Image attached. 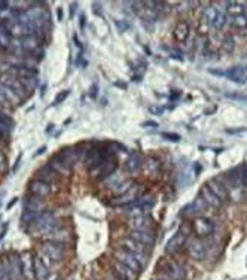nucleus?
Listing matches in <instances>:
<instances>
[{
    "label": "nucleus",
    "instance_id": "11",
    "mask_svg": "<svg viewBox=\"0 0 247 280\" xmlns=\"http://www.w3.org/2000/svg\"><path fill=\"white\" fill-rule=\"evenodd\" d=\"M130 237L136 242L145 245L148 248H154L155 243H156V235L154 234L152 230H131L130 231Z\"/></svg>",
    "mask_w": 247,
    "mask_h": 280
},
{
    "label": "nucleus",
    "instance_id": "46",
    "mask_svg": "<svg viewBox=\"0 0 247 280\" xmlns=\"http://www.w3.org/2000/svg\"><path fill=\"white\" fill-rule=\"evenodd\" d=\"M6 9H9V3L8 2H0V12H3Z\"/></svg>",
    "mask_w": 247,
    "mask_h": 280
},
{
    "label": "nucleus",
    "instance_id": "2",
    "mask_svg": "<svg viewBox=\"0 0 247 280\" xmlns=\"http://www.w3.org/2000/svg\"><path fill=\"white\" fill-rule=\"evenodd\" d=\"M39 258L49 268L51 265H54V263H60L64 258V243L58 242V240L45 243L42 249L39 250Z\"/></svg>",
    "mask_w": 247,
    "mask_h": 280
},
{
    "label": "nucleus",
    "instance_id": "9",
    "mask_svg": "<svg viewBox=\"0 0 247 280\" xmlns=\"http://www.w3.org/2000/svg\"><path fill=\"white\" fill-rule=\"evenodd\" d=\"M110 276L115 280H137L139 279L137 273H134L127 265L121 264L119 261H116V259H113V268L110 271Z\"/></svg>",
    "mask_w": 247,
    "mask_h": 280
},
{
    "label": "nucleus",
    "instance_id": "32",
    "mask_svg": "<svg viewBox=\"0 0 247 280\" xmlns=\"http://www.w3.org/2000/svg\"><path fill=\"white\" fill-rule=\"evenodd\" d=\"M225 24H226V12L222 9H217V15H216V19L213 23V27L216 30H222Z\"/></svg>",
    "mask_w": 247,
    "mask_h": 280
},
{
    "label": "nucleus",
    "instance_id": "20",
    "mask_svg": "<svg viewBox=\"0 0 247 280\" xmlns=\"http://www.w3.org/2000/svg\"><path fill=\"white\" fill-rule=\"evenodd\" d=\"M130 227L133 230H151L152 227V219L146 215H139V216H133L130 219Z\"/></svg>",
    "mask_w": 247,
    "mask_h": 280
},
{
    "label": "nucleus",
    "instance_id": "27",
    "mask_svg": "<svg viewBox=\"0 0 247 280\" xmlns=\"http://www.w3.org/2000/svg\"><path fill=\"white\" fill-rule=\"evenodd\" d=\"M225 5L228 6V8H226V14H228L231 18L244 14V11L247 9V8L244 6V3H241V2H226Z\"/></svg>",
    "mask_w": 247,
    "mask_h": 280
},
{
    "label": "nucleus",
    "instance_id": "53",
    "mask_svg": "<svg viewBox=\"0 0 247 280\" xmlns=\"http://www.w3.org/2000/svg\"><path fill=\"white\" fill-rule=\"evenodd\" d=\"M16 202H18V198H14V200H12V202H11V203L8 204V209H11V207H12V206H14V204L16 203Z\"/></svg>",
    "mask_w": 247,
    "mask_h": 280
},
{
    "label": "nucleus",
    "instance_id": "50",
    "mask_svg": "<svg viewBox=\"0 0 247 280\" xmlns=\"http://www.w3.org/2000/svg\"><path fill=\"white\" fill-rule=\"evenodd\" d=\"M57 15H58V19H60V21H61V19H63V9H61V8H60V9L57 11Z\"/></svg>",
    "mask_w": 247,
    "mask_h": 280
},
{
    "label": "nucleus",
    "instance_id": "39",
    "mask_svg": "<svg viewBox=\"0 0 247 280\" xmlns=\"http://www.w3.org/2000/svg\"><path fill=\"white\" fill-rule=\"evenodd\" d=\"M148 164V167H149V171L151 173H156L158 170H159V161H158V159H149V161L146 163Z\"/></svg>",
    "mask_w": 247,
    "mask_h": 280
},
{
    "label": "nucleus",
    "instance_id": "45",
    "mask_svg": "<svg viewBox=\"0 0 247 280\" xmlns=\"http://www.w3.org/2000/svg\"><path fill=\"white\" fill-rule=\"evenodd\" d=\"M210 73L217 75V76H226V72H223V70H215V69H210Z\"/></svg>",
    "mask_w": 247,
    "mask_h": 280
},
{
    "label": "nucleus",
    "instance_id": "35",
    "mask_svg": "<svg viewBox=\"0 0 247 280\" xmlns=\"http://www.w3.org/2000/svg\"><path fill=\"white\" fill-rule=\"evenodd\" d=\"M106 146H108V149H109V152H110V154H112V152H125V151H127V148H125V146H124L122 143H118V142L108 143Z\"/></svg>",
    "mask_w": 247,
    "mask_h": 280
},
{
    "label": "nucleus",
    "instance_id": "15",
    "mask_svg": "<svg viewBox=\"0 0 247 280\" xmlns=\"http://www.w3.org/2000/svg\"><path fill=\"white\" fill-rule=\"evenodd\" d=\"M122 249H125L134 255H140V256H149V252H151V248L148 249V246L136 242V240H133L131 237L122 240Z\"/></svg>",
    "mask_w": 247,
    "mask_h": 280
},
{
    "label": "nucleus",
    "instance_id": "29",
    "mask_svg": "<svg viewBox=\"0 0 247 280\" xmlns=\"http://www.w3.org/2000/svg\"><path fill=\"white\" fill-rule=\"evenodd\" d=\"M0 280H12L11 265L6 258H0Z\"/></svg>",
    "mask_w": 247,
    "mask_h": 280
},
{
    "label": "nucleus",
    "instance_id": "38",
    "mask_svg": "<svg viewBox=\"0 0 247 280\" xmlns=\"http://www.w3.org/2000/svg\"><path fill=\"white\" fill-rule=\"evenodd\" d=\"M69 94H70V91L69 90H64V91H61L57 97H55V100H54V106H57V105H60L61 102H64V100L69 97Z\"/></svg>",
    "mask_w": 247,
    "mask_h": 280
},
{
    "label": "nucleus",
    "instance_id": "47",
    "mask_svg": "<svg viewBox=\"0 0 247 280\" xmlns=\"http://www.w3.org/2000/svg\"><path fill=\"white\" fill-rule=\"evenodd\" d=\"M79 24H80V30H84V27H85V16H84V15H80Z\"/></svg>",
    "mask_w": 247,
    "mask_h": 280
},
{
    "label": "nucleus",
    "instance_id": "49",
    "mask_svg": "<svg viewBox=\"0 0 247 280\" xmlns=\"http://www.w3.org/2000/svg\"><path fill=\"white\" fill-rule=\"evenodd\" d=\"M21 156H23V155H19V156H18V159H16V163H15V166H14V169H12L14 171H15V170H16V169L19 167V161H21Z\"/></svg>",
    "mask_w": 247,
    "mask_h": 280
},
{
    "label": "nucleus",
    "instance_id": "19",
    "mask_svg": "<svg viewBox=\"0 0 247 280\" xmlns=\"http://www.w3.org/2000/svg\"><path fill=\"white\" fill-rule=\"evenodd\" d=\"M84 152L85 151H82V146H69V148H66V149H61V155H63L67 161L72 164V166H75L79 159L82 158V155H84Z\"/></svg>",
    "mask_w": 247,
    "mask_h": 280
},
{
    "label": "nucleus",
    "instance_id": "22",
    "mask_svg": "<svg viewBox=\"0 0 247 280\" xmlns=\"http://www.w3.org/2000/svg\"><path fill=\"white\" fill-rule=\"evenodd\" d=\"M36 174H37V179L39 181H42V182H46V184H52V182H55L57 181V174L58 173H55L54 171V169L51 167V166H44V167H40V169H37V171H36Z\"/></svg>",
    "mask_w": 247,
    "mask_h": 280
},
{
    "label": "nucleus",
    "instance_id": "13",
    "mask_svg": "<svg viewBox=\"0 0 247 280\" xmlns=\"http://www.w3.org/2000/svg\"><path fill=\"white\" fill-rule=\"evenodd\" d=\"M207 203L204 202V198L198 194L197 197H195V200L191 203V204H188L185 209H182V215H185V216H201L205 210H207Z\"/></svg>",
    "mask_w": 247,
    "mask_h": 280
},
{
    "label": "nucleus",
    "instance_id": "1",
    "mask_svg": "<svg viewBox=\"0 0 247 280\" xmlns=\"http://www.w3.org/2000/svg\"><path fill=\"white\" fill-rule=\"evenodd\" d=\"M60 227L61 224L58 219L54 218V213L49 210H44L39 213L37 219L29 227V230L36 235H40V234H55L60 230Z\"/></svg>",
    "mask_w": 247,
    "mask_h": 280
},
{
    "label": "nucleus",
    "instance_id": "54",
    "mask_svg": "<svg viewBox=\"0 0 247 280\" xmlns=\"http://www.w3.org/2000/svg\"><path fill=\"white\" fill-rule=\"evenodd\" d=\"M155 280H164V279H155Z\"/></svg>",
    "mask_w": 247,
    "mask_h": 280
},
{
    "label": "nucleus",
    "instance_id": "16",
    "mask_svg": "<svg viewBox=\"0 0 247 280\" xmlns=\"http://www.w3.org/2000/svg\"><path fill=\"white\" fill-rule=\"evenodd\" d=\"M31 271L36 280H48L49 277V268L42 263L39 255H34L31 258Z\"/></svg>",
    "mask_w": 247,
    "mask_h": 280
},
{
    "label": "nucleus",
    "instance_id": "43",
    "mask_svg": "<svg viewBox=\"0 0 247 280\" xmlns=\"http://www.w3.org/2000/svg\"><path fill=\"white\" fill-rule=\"evenodd\" d=\"M9 133V128L8 127H5L3 124H0V137H3L5 134H8Z\"/></svg>",
    "mask_w": 247,
    "mask_h": 280
},
{
    "label": "nucleus",
    "instance_id": "40",
    "mask_svg": "<svg viewBox=\"0 0 247 280\" xmlns=\"http://www.w3.org/2000/svg\"><path fill=\"white\" fill-rule=\"evenodd\" d=\"M161 136L166 140H170V142H180V136L176 133H162Z\"/></svg>",
    "mask_w": 247,
    "mask_h": 280
},
{
    "label": "nucleus",
    "instance_id": "23",
    "mask_svg": "<svg viewBox=\"0 0 247 280\" xmlns=\"http://www.w3.org/2000/svg\"><path fill=\"white\" fill-rule=\"evenodd\" d=\"M200 195L204 198V202L207 203V206H210V207H215V209H219L223 203L220 202V200L210 191V188L207 187V185H204L202 188H201V191H200Z\"/></svg>",
    "mask_w": 247,
    "mask_h": 280
},
{
    "label": "nucleus",
    "instance_id": "48",
    "mask_svg": "<svg viewBox=\"0 0 247 280\" xmlns=\"http://www.w3.org/2000/svg\"><path fill=\"white\" fill-rule=\"evenodd\" d=\"M141 125H143V127H158V124H156V123H154V121H148V123H143Z\"/></svg>",
    "mask_w": 247,
    "mask_h": 280
},
{
    "label": "nucleus",
    "instance_id": "18",
    "mask_svg": "<svg viewBox=\"0 0 247 280\" xmlns=\"http://www.w3.org/2000/svg\"><path fill=\"white\" fill-rule=\"evenodd\" d=\"M188 253L195 261H202V259H205V256H207V250H205V246L200 238H195L189 243Z\"/></svg>",
    "mask_w": 247,
    "mask_h": 280
},
{
    "label": "nucleus",
    "instance_id": "21",
    "mask_svg": "<svg viewBox=\"0 0 247 280\" xmlns=\"http://www.w3.org/2000/svg\"><path fill=\"white\" fill-rule=\"evenodd\" d=\"M24 210L27 212H33V213H40L45 210V203L42 198L39 197H34V195H30L26 198L24 202Z\"/></svg>",
    "mask_w": 247,
    "mask_h": 280
},
{
    "label": "nucleus",
    "instance_id": "36",
    "mask_svg": "<svg viewBox=\"0 0 247 280\" xmlns=\"http://www.w3.org/2000/svg\"><path fill=\"white\" fill-rule=\"evenodd\" d=\"M238 169V173H240V177H241V182H243V187L247 188V163L241 164Z\"/></svg>",
    "mask_w": 247,
    "mask_h": 280
},
{
    "label": "nucleus",
    "instance_id": "14",
    "mask_svg": "<svg viewBox=\"0 0 247 280\" xmlns=\"http://www.w3.org/2000/svg\"><path fill=\"white\" fill-rule=\"evenodd\" d=\"M205 185L210 188V191L220 200L222 203L228 202V200H230L228 188H226V185L223 184V181H220V179H210V181Z\"/></svg>",
    "mask_w": 247,
    "mask_h": 280
},
{
    "label": "nucleus",
    "instance_id": "12",
    "mask_svg": "<svg viewBox=\"0 0 247 280\" xmlns=\"http://www.w3.org/2000/svg\"><path fill=\"white\" fill-rule=\"evenodd\" d=\"M186 245V234L183 231H177L166 245V253L167 255H176L179 253L183 246Z\"/></svg>",
    "mask_w": 247,
    "mask_h": 280
},
{
    "label": "nucleus",
    "instance_id": "8",
    "mask_svg": "<svg viewBox=\"0 0 247 280\" xmlns=\"http://www.w3.org/2000/svg\"><path fill=\"white\" fill-rule=\"evenodd\" d=\"M48 166H51L55 173L63 174V176H69L72 173V169H73V166L61 154L52 155L49 158V161H48Z\"/></svg>",
    "mask_w": 247,
    "mask_h": 280
},
{
    "label": "nucleus",
    "instance_id": "6",
    "mask_svg": "<svg viewBox=\"0 0 247 280\" xmlns=\"http://www.w3.org/2000/svg\"><path fill=\"white\" fill-rule=\"evenodd\" d=\"M158 268L162 273L164 280H183L185 279V268L177 264L176 261H162L158 264Z\"/></svg>",
    "mask_w": 247,
    "mask_h": 280
},
{
    "label": "nucleus",
    "instance_id": "33",
    "mask_svg": "<svg viewBox=\"0 0 247 280\" xmlns=\"http://www.w3.org/2000/svg\"><path fill=\"white\" fill-rule=\"evenodd\" d=\"M222 51L226 54H231L234 51V39L232 37H225L222 42Z\"/></svg>",
    "mask_w": 247,
    "mask_h": 280
},
{
    "label": "nucleus",
    "instance_id": "28",
    "mask_svg": "<svg viewBox=\"0 0 247 280\" xmlns=\"http://www.w3.org/2000/svg\"><path fill=\"white\" fill-rule=\"evenodd\" d=\"M18 81L21 82V85L24 87V90L31 94V91L39 85V78L37 76H30V78H18Z\"/></svg>",
    "mask_w": 247,
    "mask_h": 280
},
{
    "label": "nucleus",
    "instance_id": "4",
    "mask_svg": "<svg viewBox=\"0 0 247 280\" xmlns=\"http://www.w3.org/2000/svg\"><path fill=\"white\" fill-rule=\"evenodd\" d=\"M110 156H112V154L109 152L108 146H106V148H93V149H90L88 154H87L85 166H87V169L91 171V170H94L95 167H98L100 164L106 163Z\"/></svg>",
    "mask_w": 247,
    "mask_h": 280
},
{
    "label": "nucleus",
    "instance_id": "30",
    "mask_svg": "<svg viewBox=\"0 0 247 280\" xmlns=\"http://www.w3.org/2000/svg\"><path fill=\"white\" fill-rule=\"evenodd\" d=\"M230 23L232 27L235 29H246L247 27V9L244 11V14L241 15H237V16H232L230 19Z\"/></svg>",
    "mask_w": 247,
    "mask_h": 280
},
{
    "label": "nucleus",
    "instance_id": "5",
    "mask_svg": "<svg viewBox=\"0 0 247 280\" xmlns=\"http://www.w3.org/2000/svg\"><path fill=\"white\" fill-rule=\"evenodd\" d=\"M0 85H3L5 88L11 90L14 94H16L19 97V100H26L30 94L24 90V87L21 85V82L18 81V78L12 73H5L0 75Z\"/></svg>",
    "mask_w": 247,
    "mask_h": 280
},
{
    "label": "nucleus",
    "instance_id": "51",
    "mask_svg": "<svg viewBox=\"0 0 247 280\" xmlns=\"http://www.w3.org/2000/svg\"><path fill=\"white\" fill-rule=\"evenodd\" d=\"M75 8H77V3H72V8H70V16H73Z\"/></svg>",
    "mask_w": 247,
    "mask_h": 280
},
{
    "label": "nucleus",
    "instance_id": "34",
    "mask_svg": "<svg viewBox=\"0 0 247 280\" xmlns=\"http://www.w3.org/2000/svg\"><path fill=\"white\" fill-rule=\"evenodd\" d=\"M37 216H39V213H33V212H27V210H24V213H23V216H21V221L24 222V224H29V225H31L36 219H37Z\"/></svg>",
    "mask_w": 247,
    "mask_h": 280
},
{
    "label": "nucleus",
    "instance_id": "52",
    "mask_svg": "<svg viewBox=\"0 0 247 280\" xmlns=\"http://www.w3.org/2000/svg\"><path fill=\"white\" fill-rule=\"evenodd\" d=\"M45 151H46V148H45V146H42V148H40V149H39V151L36 152V155H40V154H44Z\"/></svg>",
    "mask_w": 247,
    "mask_h": 280
},
{
    "label": "nucleus",
    "instance_id": "17",
    "mask_svg": "<svg viewBox=\"0 0 247 280\" xmlns=\"http://www.w3.org/2000/svg\"><path fill=\"white\" fill-rule=\"evenodd\" d=\"M29 192L34 197H39V198H44L46 195L51 194V185L46 184V182H42V181H39V179H34V181H31L29 184Z\"/></svg>",
    "mask_w": 247,
    "mask_h": 280
},
{
    "label": "nucleus",
    "instance_id": "37",
    "mask_svg": "<svg viewBox=\"0 0 247 280\" xmlns=\"http://www.w3.org/2000/svg\"><path fill=\"white\" fill-rule=\"evenodd\" d=\"M115 26L119 31H127L130 29V23L127 21V19H124V21H121V19H115Z\"/></svg>",
    "mask_w": 247,
    "mask_h": 280
},
{
    "label": "nucleus",
    "instance_id": "31",
    "mask_svg": "<svg viewBox=\"0 0 247 280\" xmlns=\"http://www.w3.org/2000/svg\"><path fill=\"white\" fill-rule=\"evenodd\" d=\"M133 187H134L133 181H124V182H118V184L113 187V192H115V194H118V195H122V194H125L127 191H130Z\"/></svg>",
    "mask_w": 247,
    "mask_h": 280
},
{
    "label": "nucleus",
    "instance_id": "26",
    "mask_svg": "<svg viewBox=\"0 0 247 280\" xmlns=\"http://www.w3.org/2000/svg\"><path fill=\"white\" fill-rule=\"evenodd\" d=\"M226 76L230 78V81H232V82H235V84H240V85H243V84L247 82V73H246L244 69L240 67V66H235V67H232L231 70H228V72H226Z\"/></svg>",
    "mask_w": 247,
    "mask_h": 280
},
{
    "label": "nucleus",
    "instance_id": "10",
    "mask_svg": "<svg viewBox=\"0 0 247 280\" xmlns=\"http://www.w3.org/2000/svg\"><path fill=\"white\" fill-rule=\"evenodd\" d=\"M192 227H194L195 234H197L200 238L209 237V235L213 234V231H215V224L210 221L209 218H205V216H198V218H195Z\"/></svg>",
    "mask_w": 247,
    "mask_h": 280
},
{
    "label": "nucleus",
    "instance_id": "24",
    "mask_svg": "<svg viewBox=\"0 0 247 280\" xmlns=\"http://www.w3.org/2000/svg\"><path fill=\"white\" fill-rule=\"evenodd\" d=\"M143 158L139 155V154H133V155H130L128 158H127V161H125V170L128 171V173H133V174H136V173H139L140 170H141V167H143Z\"/></svg>",
    "mask_w": 247,
    "mask_h": 280
},
{
    "label": "nucleus",
    "instance_id": "41",
    "mask_svg": "<svg viewBox=\"0 0 247 280\" xmlns=\"http://www.w3.org/2000/svg\"><path fill=\"white\" fill-rule=\"evenodd\" d=\"M225 95L228 97V98L240 100V102H246V103H247V95H244V94H237V93H226Z\"/></svg>",
    "mask_w": 247,
    "mask_h": 280
},
{
    "label": "nucleus",
    "instance_id": "3",
    "mask_svg": "<svg viewBox=\"0 0 247 280\" xmlns=\"http://www.w3.org/2000/svg\"><path fill=\"white\" fill-rule=\"evenodd\" d=\"M115 259L116 261H119L121 264L124 265H127L128 268H131L134 273L140 274L143 271V268L146 267L148 261H149V258L148 256H140V255H134L125 249H119L115 252Z\"/></svg>",
    "mask_w": 247,
    "mask_h": 280
},
{
    "label": "nucleus",
    "instance_id": "44",
    "mask_svg": "<svg viewBox=\"0 0 247 280\" xmlns=\"http://www.w3.org/2000/svg\"><path fill=\"white\" fill-rule=\"evenodd\" d=\"M97 90H98V87L94 84V85L91 87V90H90V95H91L93 98H95V97H97Z\"/></svg>",
    "mask_w": 247,
    "mask_h": 280
},
{
    "label": "nucleus",
    "instance_id": "25",
    "mask_svg": "<svg viewBox=\"0 0 247 280\" xmlns=\"http://www.w3.org/2000/svg\"><path fill=\"white\" fill-rule=\"evenodd\" d=\"M189 31H191V29H189V23L188 21H185V19H182V21H179L177 23V26L174 27V39L177 42H185L188 39V36H189Z\"/></svg>",
    "mask_w": 247,
    "mask_h": 280
},
{
    "label": "nucleus",
    "instance_id": "7",
    "mask_svg": "<svg viewBox=\"0 0 247 280\" xmlns=\"http://www.w3.org/2000/svg\"><path fill=\"white\" fill-rule=\"evenodd\" d=\"M116 167H118L116 159L110 156L106 163H103V164H100L98 167H95L94 170H91V176H93V177H97L98 181L103 182V181H106L109 176H112V174L115 173Z\"/></svg>",
    "mask_w": 247,
    "mask_h": 280
},
{
    "label": "nucleus",
    "instance_id": "42",
    "mask_svg": "<svg viewBox=\"0 0 247 280\" xmlns=\"http://www.w3.org/2000/svg\"><path fill=\"white\" fill-rule=\"evenodd\" d=\"M149 112L154 113V115H162V113H164V108H159V106H151V108H149Z\"/></svg>",
    "mask_w": 247,
    "mask_h": 280
}]
</instances>
